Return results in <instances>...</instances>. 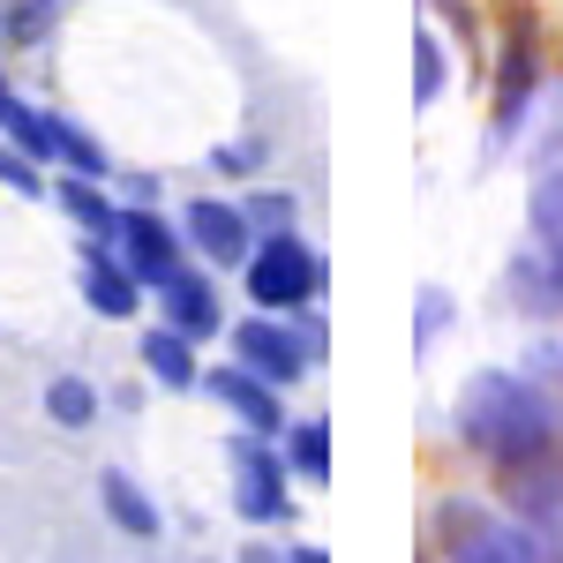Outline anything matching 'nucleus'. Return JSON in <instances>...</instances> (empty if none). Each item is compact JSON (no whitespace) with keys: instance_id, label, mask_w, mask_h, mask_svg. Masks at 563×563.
I'll return each mask as SVG.
<instances>
[{"instance_id":"nucleus-1","label":"nucleus","mask_w":563,"mask_h":563,"mask_svg":"<svg viewBox=\"0 0 563 563\" xmlns=\"http://www.w3.org/2000/svg\"><path fill=\"white\" fill-rule=\"evenodd\" d=\"M459 435L496 466H533L549 451L556 421H549V398L533 384L504 376V368H481L474 384L459 390Z\"/></svg>"},{"instance_id":"nucleus-2","label":"nucleus","mask_w":563,"mask_h":563,"mask_svg":"<svg viewBox=\"0 0 563 563\" xmlns=\"http://www.w3.org/2000/svg\"><path fill=\"white\" fill-rule=\"evenodd\" d=\"M316 286H323V263L294 233H271L256 256H249V294L263 308H301V301H316Z\"/></svg>"},{"instance_id":"nucleus-3","label":"nucleus","mask_w":563,"mask_h":563,"mask_svg":"<svg viewBox=\"0 0 563 563\" xmlns=\"http://www.w3.org/2000/svg\"><path fill=\"white\" fill-rule=\"evenodd\" d=\"M225 459H233V474H241V488H233L241 519H286V466L263 451L256 435H241Z\"/></svg>"},{"instance_id":"nucleus-4","label":"nucleus","mask_w":563,"mask_h":563,"mask_svg":"<svg viewBox=\"0 0 563 563\" xmlns=\"http://www.w3.org/2000/svg\"><path fill=\"white\" fill-rule=\"evenodd\" d=\"M113 241H121V263H129L135 278H151V286L180 271V233L158 211H121V233Z\"/></svg>"},{"instance_id":"nucleus-5","label":"nucleus","mask_w":563,"mask_h":563,"mask_svg":"<svg viewBox=\"0 0 563 563\" xmlns=\"http://www.w3.org/2000/svg\"><path fill=\"white\" fill-rule=\"evenodd\" d=\"M233 353H241V368H256L263 384H294L308 368V353L294 331H278V323H241L233 331Z\"/></svg>"},{"instance_id":"nucleus-6","label":"nucleus","mask_w":563,"mask_h":563,"mask_svg":"<svg viewBox=\"0 0 563 563\" xmlns=\"http://www.w3.org/2000/svg\"><path fill=\"white\" fill-rule=\"evenodd\" d=\"M203 384H211V398L225 406V413H241L256 435H278V429H286V421H278V390L263 384L256 368H211Z\"/></svg>"},{"instance_id":"nucleus-7","label":"nucleus","mask_w":563,"mask_h":563,"mask_svg":"<svg viewBox=\"0 0 563 563\" xmlns=\"http://www.w3.org/2000/svg\"><path fill=\"white\" fill-rule=\"evenodd\" d=\"M188 241L203 249L211 263H249V211H233V203H188Z\"/></svg>"},{"instance_id":"nucleus-8","label":"nucleus","mask_w":563,"mask_h":563,"mask_svg":"<svg viewBox=\"0 0 563 563\" xmlns=\"http://www.w3.org/2000/svg\"><path fill=\"white\" fill-rule=\"evenodd\" d=\"M158 301H166V323H174L180 339H211V331H218V294H211V278L174 271V278H158Z\"/></svg>"},{"instance_id":"nucleus-9","label":"nucleus","mask_w":563,"mask_h":563,"mask_svg":"<svg viewBox=\"0 0 563 563\" xmlns=\"http://www.w3.org/2000/svg\"><path fill=\"white\" fill-rule=\"evenodd\" d=\"M84 301L98 316H135V271L106 256V241H90V256H84Z\"/></svg>"},{"instance_id":"nucleus-10","label":"nucleus","mask_w":563,"mask_h":563,"mask_svg":"<svg viewBox=\"0 0 563 563\" xmlns=\"http://www.w3.org/2000/svg\"><path fill=\"white\" fill-rule=\"evenodd\" d=\"M143 368H151V376H158L166 390H188V384H203V368H196V353H188V339H180L174 323L143 339Z\"/></svg>"},{"instance_id":"nucleus-11","label":"nucleus","mask_w":563,"mask_h":563,"mask_svg":"<svg viewBox=\"0 0 563 563\" xmlns=\"http://www.w3.org/2000/svg\"><path fill=\"white\" fill-rule=\"evenodd\" d=\"M451 563H533V533H519V526H474L451 549Z\"/></svg>"},{"instance_id":"nucleus-12","label":"nucleus","mask_w":563,"mask_h":563,"mask_svg":"<svg viewBox=\"0 0 563 563\" xmlns=\"http://www.w3.org/2000/svg\"><path fill=\"white\" fill-rule=\"evenodd\" d=\"M511 294H519V308H556L563 301V271H556V256L549 249H533V256H519L511 263Z\"/></svg>"},{"instance_id":"nucleus-13","label":"nucleus","mask_w":563,"mask_h":563,"mask_svg":"<svg viewBox=\"0 0 563 563\" xmlns=\"http://www.w3.org/2000/svg\"><path fill=\"white\" fill-rule=\"evenodd\" d=\"M98 496H106V511H113L121 533H135V541H151V533H158V511L143 504V488H135L129 474H106V481H98Z\"/></svg>"},{"instance_id":"nucleus-14","label":"nucleus","mask_w":563,"mask_h":563,"mask_svg":"<svg viewBox=\"0 0 563 563\" xmlns=\"http://www.w3.org/2000/svg\"><path fill=\"white\" fill-rule=\"evenodd\" d=\"M60 203H68V211L84 218V225H90V233H98V241H113V233H121V211H113V203H106V196L90 188V174L60 180Z\"/></svg>"},{"instance_id":"nucleus-15","label":"nucleus","mask_w":563,"mask_h":563,"mask_svg":"<svg viewBox=\"0 0 563 563\" xmlns=\"http://www.w3.org/2000/svg\"><path fill=\"white\" fill-rule=\"evenodd\" d=\"M45 413H53L60 429H90L98 398H90V384H84V376H60V384H45Z\"/></svg>"},{"instance_id":"nucleus-16","label":"nucleus","mask_w":563,"mask_h":563,"mask_svg":"<svg viewBox=\"0 0 563 563\" xmlns=\"http://www.w3.org/2000/svg\"><path fill=\"white\" fill-rule=\"evenodd\" d=\"M533 233H541V249H549L556 271H563V174H549L533 188Z\"/></svg>"},{"instance_id":"nucleus-17","label":"nucleus","mask_w":563,"mask_h":563,"mask_svg":"<svg viewBox=\"0 0 563 563\" xmlns=\"http://www.w3.org/2000/svg\"><path fill=\"white\" fill-rule=\"evenodd\" d=\"M533 90V53L526 45H511V68H504V90H496V135L519 129V98Z\"/></svg>"},{"instance_id":"nucleus-18","label":"nucleus","mask_w":563,"mask_h":563,"mask_svg":"<svg viewBox=\"0 0 563 563\" xmlns=\"http://www.w3.org/2000/svg\"><path fill=\"white\" fill-rule=\"evenodd\" d=\"M53 158H68V166H76V174H90V180L106 174V151H98L76 121H60V113H53Z\"/></svg>"},{"instance_id":"nucleus-19","label":"nucleus","mask_w":563,"mask_h":563,"mask_svg":"<svg viewBox=\"0 0 563 563\" xmlns=\"http://www.w3.org/2000/svg\"><path fill=\"white\" fill-rule=\"evenodd\" d=\"M294 466H301L308 481L331 474V429H323V421H301V429H294Z\"/></svg>"},{"instance_id":"nucleus-20","label":"nucleus","mask_w":563,"mask_h":563,"mask_svg":"<svg viewBox=\"0 0 563 563\" xmlns=\"http://www.w3.org/2000/svg\"><path fill=\"white\" fill-rule=\"evenodd\" d=\"M8 135H15L31 158H53V113H31V106H15V113H8Z\"/></svg>"},{"instance_id":"nucleus-21","label":"nucleus","mask_w":563,"mask_h":563,"mask_svg":"<svg viewBox=\"0 0 563 563\" xmlns=\"http://www.w3.org/2000/svg\"><path fill=\"white\" fill-rule=\"evenodd\" d=\"M413 60H421V76H413V98L429 106L435 90H443V45H435L429 31H421V45H413Z\"/></svg>"},{"instance_id":"nucleus-22","label":"nucleus","mask_w":563,"mask_h":563,"mask_svg":"<svg viewBox=\"0 0 563 563\" xmlns=\"http://www.w3.org/2000/svg\"><path fill=\"white\" fill-rule=\"evenodd\" d=\"M53 23V0H15V38H38Z\"/></svg>"},{"instance_id":"nucleus-23","label":"nucleus","mask_w":563,"mask_h":563,"mask_svg":"<svg viewBox=\"0 0 563 563\" xmlns=\"http://www.w3.org/2000/svg\"><path fill=\"white\" fill-rule=\"evenodd\" d=\"M0 180H8V188H23V196H38V174H31V158H15V151H0Z\"/></svg>"},{"instance_id":"nucleus-24","label":"nucleus","mask_w":563,"mask_h":563,"mask_svg":"<svg viewBox=\"0 0 563 563\" xmlns=\"http://www.w3.org/2000/svg\"><path fill=\"white\" fill-rule=\"evenodd\" d=\"M256 218H263V225H278V233H286V225H294V203H286V196H256Z\"/></svg>"},{"instance_id":"nucleus-25","label":"nucleus","mask_w":563,"mask_h":563,"mask_svg":"<svg viewBox=\"0 0 563 563\" xmlns=\"http://www.w3.org/2000/svg\"><path fill=\"white\" fill-rule=\"evenodd\" d=\"M8 113H15V98H8V76H0V129H8Z\"/></svg>"},{"instance_id":"nucleus-26","label":"nucleus","mask_w":563,"mask_h":563,"mask_svg":"<svg viewBox=\"0 0 563 563\" xmlns=\"http://www.w3.org/2000/svg\"><path fill=\"white\" fill-rule=\"evenodd\" d=\"M294 563H331V556H323V549H294Z\"/></svg>"},{"instance_id":"nucleus-27","label":"nucleus","mask_w":563,"mask_h":563,"mask_svg":"<svg viewBox=\"0 0 563 563\" xmlns=\"http://www.w3.org/2000/svg\"><path fill=\"white\" fill-rule=\"evenodd\" d=\"M241 563H278V556H271V549H241Z\"/></svg>"}]
</instances>
